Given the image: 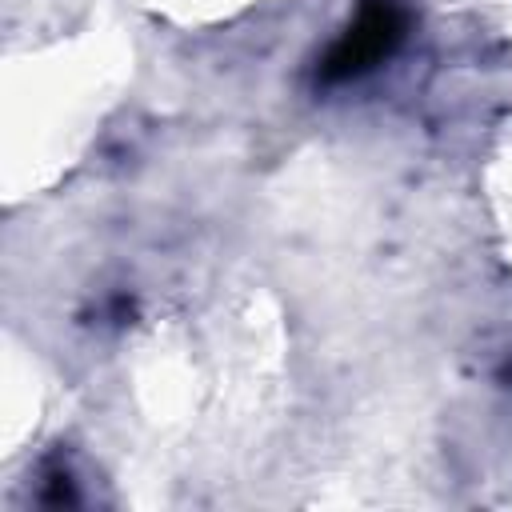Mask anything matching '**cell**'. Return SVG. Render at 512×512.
Instances as JSON below:
<instances>
[{
    "mask_svg": "<svg viewBox=\"0 0 512 512\" xmlns=\"http://www.w3.org/2000/svg\"><path fill=\"white\" fill-rule=\"evenodd\" d=\"M404 28H408V16H404L400 0H360L348 28L324 52L320 80L324 84H344V80H356V76L372 72L380 60H388L400 48Z\"/></svg>",
    "mask_w": 512,
    "mask_h": 512,
    "instance_id": "6da1fadb",
    "label": "cell"
}]
</instances>
